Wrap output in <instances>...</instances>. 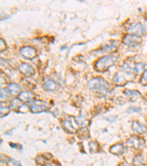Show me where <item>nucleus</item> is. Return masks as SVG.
<instances>
[{
    "mask_svg": "<svg viewBox=\"0 0 147 166\" xmlns=\"http://www.w3.org/2000/svg\"><path fill=\"white\" fill-rule=\"evenodd\" d=\"M116 60L115 56H105L103 57L100 58L98 61H96L95 64V69L98 72L103 73V72L107 71L110 66L114 64Z\"/></svg>",
    "mask_w": 147,
    "mask_h": 166,
    "instance_id": "f257e3e1",
    "label": "nucleus"
},
{
    "mask_svg": "<svg viewBox=\"0 0 147 166\" xmlns=\"http://www.w3.org/2000/svg\"><path fill=\"white\" fill-rule=\"evenodd\" d=\"M88 86L93 90H98L100 92H108L109 86L105 80L101 78H94L90 80Z\"/></svg>",
    "mask_w": 147,
    "mask_h": 166,
    "instance_id": "f03ea898",
    "label": "nucleus"
},
{
    "mask_svg": "<svg viewBox=\"0 0 147 166\" xmlns=\"http://www.w3.org/2000/svg\"><path fill=\"white\" fill-rule=\"evenodd\" d=\"M142 39L141 36L133 35V34H127L123 38L122 43L130 47H134L138 46L141 43Z\"/></svg>",
    "mask_w": 147,
    "mask_h": 166,
    "instance_id": "7ed1b4c3",
    "label": "nucleus"
},
{
    "mask_svg": "<svg viewBox=\"0 0 147 166\" xmlns=\"http://www.w3.org/2000/svg\"><path fill=\"white\" fill-rule=\"evenodd\" d=\"M126 145L132 148H142L145 145V140L141 137L136 136H132L126 140Z\"/></svg>",
    "mask_w": 147,
    "mask_h": 166,
    "instance_id": "20e7f679",
    "label": "nucleus"
},
{
    "mask_svg": "<svg viewBox=\"0 0 147 166\" xmlns=\"http://www.w3.org/2000/svg\"><path fill=\"white\" fill-rule=\"evenodd\" d=\"M20 53L23 57L29 60H32L37 57L38 53L35 48L32 47H24L20 49Z\"/></svg>",
    "mask_w": 147,
    "mask_h": 166,
    "instance_id": "39448f33",
    "label": "nucleus"
},
{
    "mask_svg": "<svg viewBox=\"0 0 147 166\" xmlns=\"http://www.w3.org/2000/svg\"><path fill=\"white\" fill-rule=\"evenodd\" d=\"M127 32H130V34L140 36L144 34L145 27L141 23H132L129 25V28L127 29Z\"/></svg>",
    "mask_w": 147,
    "mask_h": 166,
    "instance_id": "423d86ee",
    "label": "nucleus"
},
{
    "mask_svg": "<svg viewBox=\"0 0 147 166\" xmlns=\"http://www.w3.org/2000/svg\"><path fill=\"white\" fill-rule=\"evenodd\" d=\"M18 69L22 74L26 75V76H31V75L35 74V70L33 68L26 63H22L20 64L18 66Z\"/></svg>",
    "mask_w": 147,
    "mask_h": 166,
    "instance_id": "0eeeda50",
    "label": "nucleus"
},
{
    "mask_svg": "<svg viewBox=\"0 0 147 166\" xmlns=\"http://www.w3.org/2000/svg\"><path fill=\"white\" fill-rule=\"evenodd\" d=\"M132 130L138 134H143L146 132V126L138 121H133L132 124Z\"/></svg>",
    "mask_w": 147,
    "mask_h": 166,
    "instance_id": "6e6552de",
    "label": "nucleus"
},
{
    "mask_svg": "<svg viewBox=\"0 0 147 166\" xmlns=\"http://www.w3.org/2000/svg\"><path fill=\"white\" fill-rule=\"evenodd\" d=\"M43 87H44V90H45L46 91L54 92L58 90V88H59V85H58V83H56V82L54 81L53 80L49 79V80H47L45 82H44V85H43Z\"/></svg>",
    "mask_w": 147,
    "mask_h": 166,
    "instance_id": "1a4fd4ad",
    "label": "nucleus"
},
{
    "mask_svg": "<svg viewBox=\"0 0 147 166\" xmlns=\"http://www.w3.org/2000/svg\"><path fill=\"white\" fill-rule=\"evenodd\" d=\"M126 148L124 146V145L121 144V143H117V144L113 145V146L110 147V152L113 154L115 155H121L124 154Z\"/></svg>",
    "mask_w": 147,
    "mask_h": 166,
    "instance_id": "9d476101",
    "label": "nucleus"
},
{
    "mask_svg": "<svg viewBox=\"0 0 147 166\" xmlns=\"http://www.w3.org/2000/svg\"><path fill=\"white\" fill-rule=\"evenodd\" d=\"M34 97V94L31 92H22L18 95V99L22 102H27L32 100Z\"/></svg>",
    "mask_w": 147,
    "mask_h": 166,
    "instance_id": "9b49d317",
    "label": "nucleus"
},
{
    "mask_svg": "<svg viewBox=\"0 0 147 166\" xmlns=\"http://www.w3.org/2000/svg\"><path fill=\"white\" fill-rule=\"evenodd\" d=\"M77 136L81 140H87L90 137V131L87 128H81L77 131Z\"/></svg>",
    "mask_w": 147,
    "mask_h": 166,
    "instance_id": "f8f14e48",
    "label": "nucleus"
},
{
    "mask_svg": "<svg viewBox=\"0 0 147 166\" xmlns=\"http://www.w3.org/2000/svg\"><path fill=\"white\" fill-rule=\"evenodd\" d=\"M8 89L11 95H16L21 92V86L16 83H11L8 85Z\"/></svg>",
    "mask_w": 147,
    "mask_h": 166,
    "instance_id": "ddd939ff",
    "label": "nucleus"
},
{
    "mask_svg": "<svg viewBox=\"0 0 147 166\" xmlns=\"http://www.w3.org/2000/svg\"><path fill=\"white\" fill-rule=\"evenodd\" d=\"M47 109V107L44 105H38V104H33L30 107V110L32 113H40L44 112Z\"/></svg>",
    "mask_w": 147,
    "mask_h": 166,
    "instance_id": "4468645a",
    "label": "nucleus"
},
{
    "mask_svg": "<svg viewBox=\"0 0 147 166\" xmlns=\"http://www.w3.org/2000/svg\"><path fill=\"white\" fill-rule=\"evenodd\" d=\"M63 129L68 133H73L75 131V129L72 126V123L70 120H65L63 122Z\"/></svg>",
    "mask_w": 147,
    "mask_h": 166,
    "instance_id": "2eb2a0df",
    "label": "nucleus"
},
{
    "mask_svg": "<svg viewBox=\"0 0 147 166\" xmlns=\"http://www.w3.org/2000/svg\"><path fill=\"white\" fill-rule=\"evenodd\" d=\"M125 94L126 95V96L129 97L132 100H133V101L136 100L137 97H138L140 95H141V94H140L138 92L135 91V90H126Z\"/></svg>",
    "mask_w": 147,
    "mask_h": 166,
    "instance_id": "dca6fc26",
    "label": "nucleus"
},
{
    "mask_svg": "<svg viewBox=\"0 0 147 166\" xmlns=\"http://www.w3.org/2000/svg\"><path fill=\"white\" fill-rule=\"evenodd\" d=\"M75 121H76L77 124L80 126H85V125H87L88 123V120L83 117L82 114H80V115L75 117Z\"/></svg>",
    "mask_w": 147,
    "mask_h": 166,
    "instance_id": "f3484780",
    "label": "nucleus"
},
{
    "mask_svg": "<svg viewBox=\"0 0 147 166\" xmlns=\"http://www.w3.org/2000/svg\"><path fill=\"white\" fill-rule=\"evenodd\" d=\"M90 151L91 154H96L100 151V145L96 142H90L89 143Z\"/></svg>",
    "mask_w": 147,
    "mask_h": 166,
    "instance_id": "a211bd4d",
    "label": "nucleus"
},
{
    "mask_svg": "<svg viewBox=\"0 0 147 166\" xmlns=\"http://www.w3.org/2000/svg\"><path fill=\"white\" fill-rule=\"evenodd\" d=\"M113 81L117 84H124L125 79L122 75H121L120 73H116L115 76H114Z\"/></svg>",
    "mask_w": 147,
    "mask_h": 166,
    "instance_id": "6ab92c4d",
    "label": "nucleus"
},
{
    "mask_svg": "<svg viewBox=\"0 0 147 166\" xmlns=\"http://www.w3.org/2000/svg\"><path fill=\"white\" fill-rule=\"evenodd\" d=\"M10 92L8 89H1V100H5L10 96Z\"/></svg>",
    "mask_w": 147,
    "mask_h": 166,
    "instance_id": "aec40b11",
    "label": "nucleus"
},
{
    "mask_svg": "<svg viewBox=\"0 0 147 166\" xmlns=\"http://www.w3.org/2000/svg\"><path fill=\"white\" fill-rule=\"evenodd\" d=\"M145 68V65L143 64H141V63H137V64H135L134 67V71L136 72V73H138L139 74L141 72L143 71Z\"/></svg>",
    "mask_w": 147,
    "mask_h": 166,
    "instance_id": "412c9836",
    "label": "nucleus"
},
{
    "mask_svg": "<svg viewBox=\"0 0 147 166\" xmlns=\"http://www.w3.org/2000/svg\"><path fill=\"white\" fill-rule=\"evenodd\" d=\"M143 158L141 155L137 156L136 158L134 159V160H133V164H134L135 165H143Z\"/></svg>",
    "mask_w": 147,
    "mask_h": 166,
    "instance_id": "4be33fe9",
    "label": "nucleus"
},
{
    "mask_svg": "<svg viewBox=\"0 0 147 166\" xmlns=\"http://www.w3.org/2000/svg\"><path fill=\"white\" fill-rule=\"evenodd\" d=\"M141 112V108L138 107H130L127 109L126 112L129 113V114H132V113H139Z\"/></svg>",
    "mask_w": 147,
    "mask_h": 166,
    "instance_id": "5701e85b",
    "label": "nucleus"
},
{
    "mask_svg": "<svg viewBox=\"0 0 147 166\" xmlns=\"http://www.w3.org/2000/svg\"><path fill=\"white\" fill-rule=\"evenodd\" d=\"M10 108L9 107H1V117H4L5 116L9 114L10 113Z\"/></svg>",
    "mask_w": 147,
    "mask_h": 166,
    "instance_id": "b1692460",
    "label": "nucleus"
},
{
    "mask_svg": "<svg viewBox=\"0 0 147 166\" xmlns=\"http://www.w3.org/2000/svg\"><path fill=\"white\" fill-rule=\"evenodd\" d=\"M21 102L22 101L21 100H20V99H14V100H13V101H12L11 107L13 108L19 107L20 106H21Z\"/></svg>",
    "mask_w": 147,
    "mask_h": 166,
    "instance_id": "393cba45",
    "label": "nucleus"
},
{
    "mask_svg": "<svg viewBox=\"0 0 147 166\" xmlns=\"http://www.w3.org/2000/svg\"><path fill=\"white\" fill-rule=\"evenodd\" d=\"M141 83L143 85H147V69H146L143 73V75L141 77Z\"/></svg>",
    "mask_w": 147,
    "mask_h": 166,
    "instance_id": "a878e982",
    "label": "nucleus"
},
{
    "mask_svg": "<svg viewBox=\"0 0 147 166\" xmlns=\"http://www.w3.org/2000/svg\"><path fill=\"white\" fill-rule=\"evenodd\" d=\"M0 42H1V46H0V48H1V52H2V51L5 50L7 48V45L5 44V41L3 40L2 39H0Z\"/></svg>",
    "mask_w": 147,
    "mask_h": 166,
    "instance_id": "bb28decb",
    "label": "nucleus"
},
{
    "mask_svg": "<svg viewBox=\"0 0 147 166\" xmlns=\"http://www.w3.org/2000/svg\"><path fill=\"white\" fill-rule=\"evenodd\" d=\"M9 160L12 162V163H13V165H14V166H21V163H20V162H18V161L14 160H13V159H11V158H9Z\"/></svg>",
    "mask_w": 147,
    "mask_h": 166,
    "instance_id": "cd10ccee",
    "label": "nucleus"
},
{
    "mask_svg": "<svg viewBox=\"0 0 147 166\" xmlns=\"http://www.w3.org/2000/svg\"><path fill=\"white\" fill-rule=\"evenodd\" d=\"M120 166H132V165H129V164L126 163V162H122V163L120 164Z\"/></svg>",
    "mask_w": 147,
    "mask_h": 166,
    "instance_id": "c85d7f7f",
    "label": "nucleus"
},
{
    "mask_svg": "<svg viewBox=\"0 0 147 166\" xmlns=\"http://www.w3.org/2000/svg\"><path fill=\"white\" fill-rule=\"evenodd\" d=\"M43 166H52V165H51L50 164H44V165Z\"/></svg>",
    "mask_w": 147,
    "mask_h": 166,
    "instance_id": "c756f323",
    "label": "nucleus"
},
{
    "mask_svg": "<svg viewBox=\"0 0 147 166\" xmlns=\"http://www.w3.org/2000/svg\"><path fill=\"white\" fill-rule=\"evenodd\" d=\"M140 166H146V165H140Z\"/></svg>",
    "mask_w": 147,
    "mask_h": 166,
    "instance_id": "7c9ffc66",
    "label": "nucleus"
}]
</instances>
